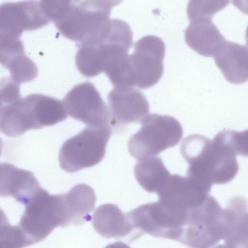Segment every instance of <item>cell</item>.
Masks as SVG:
<instances>
[{
    "instance_id": "cell-10",
    "label": "cell",
    "mask_w": 248,
    "mask_h": 248,
    "mask_svg": "<svg viewBox=\"0 0 248 248\" xmlns=\"http://www.w3.org/2000/svg\"><path fill=\"white\" fill-rule=\"evenodd\" d=\"M63 103L67 113L88 126H108V108L91 82L86 81L75 86L66 95Z\"/></svg>"
},
{
    "instance_id": "cell-20",
    "label": "cell",
    "mask_w": 248,
    "mask_h": 248,
    "mask_svg": "<svg viewBox=\"0 0 248 248\" xmlns=\"http://www.w3.org/2000/svg\"><path fill=\"white\" fill-rule=\"evenodd\" d=\"M80 0H41L42 8L50 21L62 18Z\"/></svg>"
},
{
    "instance_id": "cell-13",
    "label": "cell",
    "mask_w": 248,
    "mask_h": 248,
    "mask_svg": "<svg viewBox=\"0 0 248 248\" xmlns=\"http://www.w3.org/2000/svg\"><path fill=\"white\" fill-rule=\"evenodd\" d=\"M41 188L32 172L0 163V197L12 196L25 205Z\"/></svg>"
},
{
    "instance_id": "cell-7",
    "label": "cell",
    "mask_w": 248,
    "mask_h": 248,
    "mask_svg": "<svg viewBox=\"0 0 248 248\" xmlns=\"http://www.w3.org/2000/svg\"><path fill=\"white\" fill-rule=\"evenodd\" d=\"M111 135L109 126H87L67 140L59 155L61 168L73 173L98 164L104 158Z\"/></svg>"
},
{
    "instance_id": "cell-4",
    "label": "cell",
    "mask_w": 248,
    "mask_h": 248,
    "mask_svg": "<svg viewBox=\"0 0 248 248\" xmlns=\"http://www.w3.org/2000/svg\"><path fill=\"white\" fill-rule=\"evenodd\" d=\"M25 205L17 225L28 246L45 239L55 228L65 227L62 194L50 195L41 188Z\"/></svg>"
},
{
    "instance_id": "cell-15",
    "label": "cell",
    "mask_w": 248,
    "mask_h": 248,
    "mask_svg": "<svg viewBox=\"0 0 248 248\" xmlns=\"http://www.w3.org/2000/svg\"><path fill=\"white\" fill-rule=\"evenodd\" d=\"M217 66L229 82L239 84L248 80V47L225 40L213 56Z\"/></svg>"
},
{
    "instance_id": "cell-2",
    "label": "cell",
    "mask_w": 248,
    "mask_h": 248,
    "mask_svg": "<svg viewBox=\"0 0 248 248\" xmlns=\"http://www.w3.org/2000/svg\"><path fill=\"white\" fill-rule=\"evenodd\" d=\"M108 25L96 37L78 44L76 65L86 77L107 74L129 55L133 44L129 25L118 19H110Z\"/></svg>"
},
{
    "instance_id": "cell-14",
    "label": "cell",
    "mask_w": 248,
    "mask_h": 248,
    "mask_svg": "<svg viewBox=\"0 0 248 248\" xmlns=\"http://www.w3.org/2000/svg\"><path fill=\"white\" fill-rule=\"evenodd\" d=\"M93 227L102 237L123 239L129 237L130 241L137 239L134 229L126 213L115 204L108 203L98 207L92 217Z\"/></svg>"
},
{
    "instance_id": "cell-18",
    "label": "cell",
    "mask_w": 248,
    "mask_h": 248,
    "mask_svg": "<svg viewBox=\"0 0 248 248\" xmlns=\"http://www.w3.org/2000/svg\"><path fill=\"white\" fill-rule=\"evenodd\" d=\"M134 174L138 183L145 191L156 193L171 176L161 158L156 156L139 160L135 165Z\"/></svg>"
},
{
    "instance_id": "cell-1",
    "label": "cell",
    "mask_w": 248,
    "mask_h": 248,
    "mask_svg": "<svg viewBox=\"0 0 248 248\" xmlns=\"http://www.w3.org/2000/svg\"><path fill=\"white\" fill-rule=\"evenodd\" d=\"M248 131L224 130L210 140L193 134L181 143L180 152L189 165L187 176L210 192L214 184L230 182L237 174V155L248 156Z\"/></svg>"
},
{
    "instance_id": "cell-19",
    "label": "cell",
    "mask_w": 248,
    "mask_h": 248,
    "mask_svg": "<svg viewBox=\"0 0 248 248\" xmlns=\"http://www.w3.org/2000/svg\"><path fill=\"white\" fill-rule=\"evenodd\" d=\"M230 0H189L186 9L190 21L205 18L212 19L217 12L225 8Z\"/></svg>"
},
{
    "instance_id": "cell-5",
    "label": "cell",
    "mask_w": 248,
    "mask_h": 248,
    "mask_svg": "<svg viewBox=\"0 0 248 248\" xmlns=\"http://www.w3.org/2000/svg\"><path fill=\"white\" fill-rule=\"evenodd\" d=\"M140 129L130 138L128 151L138 160L156 156L176 145L183 134L180 123L169 115L147 114L140 123Z\"/></svg>"
},
{
    "instance_id": "cell-16",
    "label": "cell",
    "mask_w": 248,
    "mask_h": 248,
    "mask_svg": "<svg viewBox=\"0 0 248 248\" xmlns=\"http://www.w3.org/2000/svg\"><path fill=\"white\" fill-rule=\"evenodd\" d=\"M185 38L191 48L204 57H213L225 40L212 19L205 18L190 21Z\"/></svg>"
},
{
    "instance_id": "cell-3",
    "label": "cell",
    "mask_w": 248,
    "mask_h": 248,
    "mask_svg": "<svg viewBox=\"0 0 248 248\" xmlns=\"http://www.w3.org/2000/svg\"><path fill=\"white\" fill-rule=\"evenodd\" d=\"M123 0H84L54 22L65 37L81 44L99 34L109 21L111 10Z\"/></svg>"
},
{
    "instance_id": "cell-6",
    "label": "cell",
    "mask_w": 248,
    "mask_h": 248,
    "mask_svg": "<svg viewBox=\"0 0 248 248\" xmlns=\"http://www.w3.org/2000/svg\"><path fill=\"white\" fill-rule=\"evenodd\" d=\"M223 239L222 208L208 194L200 204L188 209L178 242L189 247H216Z\"/></svg>"
},
{
    "instance_id": "cell-9",
    "label": "cell",
    "mask_w": 248,
    "mask_h": 248,
    "mask_svg": "<svg viewBox=\"0 0 248 248\" xmlns=\"http://www.w3.org/2000/svg\"><path fill=\"white\" fill-rule=\"evenodd\" d=\"M50 21L38 0L3 3L0 5V41L19 43L22 33L41 28Z\"/></svg>"
},
{
    "instance_id": "cell-22",
    "label": "cell",
    "mask_w": 248,
    "mask_h": 248,
    "mask_svg": "<svg viewBox=\"0 0 248 248\" xmlns=\"http://www.w3.org/2000/svg\"><path fill=\"white\" fill-rule=\"evenodd\" d=\"M232 4L239 10L247 14L248 0H232Z\"/></svg>"
},
{
    "instance_id": "cell-23",
    "label": "cell",
    "mask_w": 248,
    "mask_h": 248,
    "mask_svg": "<svg viewBox=\"0 0 248 248\" xmlns=\"http://www.w3.org/2000/svg\"><path fill=\"white\" fill-rule=\"evenodd\" d=\"M0 151H1V149H0Z\"/></svg>"
},
{
    "instance_id": "cell-21",
    "label": "cell",
    "mask_w": 248,
    "mask_h": 248,
    "mask_svg": "<svg viewBox=\"0 0 248 248\" xmlns=\"http://www.w3.org/2000/svg\"><path fill=\"white\" fill-rule=\"evenodd\" d=\"M10 225L5 214L0 208V235L6 230Z\"/></svg>"
},
{
    "instance_id": "cell-8",
    "label": "cell",
    "mask_w": 248,
    "mask_h": 248,
    "mask_svg": "<svg viewBox=\"0 0 248 248\" xmlns=\"http://www.w3.org/2000/svg\"><path fill=\"white\" fill-rule=\"evenodd\" d=\"M165 53V44L157 36H145L135 43L134 52L129 55L134 86L147 89L160 80L163 73Z\"/></svg>"
},
{
    "instance_id": "cell-12",
    "label": "cell",
    "mask_w": 248,
    "mask_h": 248,
    "mask_svg": "<svg viewBox=\"0 0 248 248\" xmlns=\"http://www.w3.org/2000/svg\"><path fill=\"white\" fill-rule=\"evenodd\" d=\"M248 206L246 199L235 196L222 209L223 239L225 248H248Z\"/></svg>"
},
{
    "instance_id": "cell-11",
    "label": "cell",
    "mask_w": 248,
    "mask_h": 248,
    "mask_svg": "<svg viewBox=\"0 0 248 248\" xmlns=\"http://www.w3.org/2000/svg\"><path fill=\"white\" fill-rule=\"evenodd\" d=\"M109 125L114 128L132 123H140L148 114L149 105L138 90L114 88L108 94Z\"/></svg>"
},
{
    "instance_id": "cell-17",
    "label": "cell",
    "mask_w": 248,
    "mask_h": 248,
    "mask_svg": "<svg viewBox=\"0 0 248 248\" xmlns=\"http://www.w3.org/2000/svg\"><path fill=\"white\" fill-rule=\"evenodd\" d=\"M62 195L67 227L80 226L89 219L96 202L92 187L85 184H78Z\"/></svg>"
}]
</instances>
